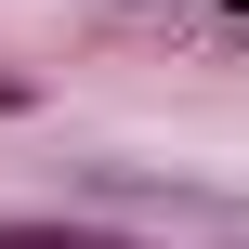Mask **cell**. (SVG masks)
I'll return each instance as SVG.
<instances>
[{
	"instance_id": "6da1fadb",
	"label": "cell",
	"mask_w": 249,
	"mask_h": 249,
	"mask_svg": "<svg viewBox=\"0 0 249 249\" xmlns=\"http://www.w3.org/2000/svg\"><path fill=\"white\" fill-rule=\"evenodd\" d=\"M0 249H118V236H92V223H0Z\"/></svg>"
}]
</instances>
